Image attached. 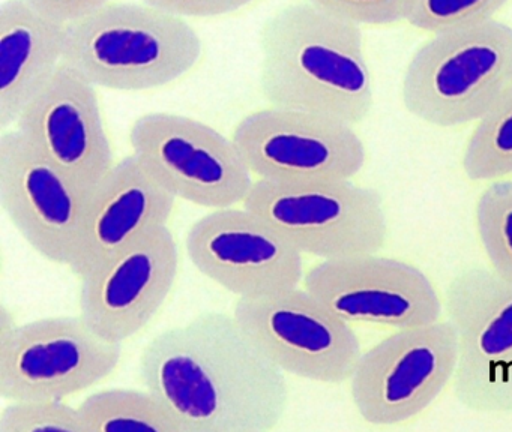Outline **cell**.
Returning <instances> with one entry per match:
<instances>
[{"label": "cell", "mask_w": 512, "mask_h": 432, "mask_svg": "<svg viewBox=\"0 0 512 432\" xmlns=\"http://www.w3.org/2000/svg\"><path fill=\"white\" fill-rule=\"evenodd\" d=\"M139 375L182 432H271L289 405L286 374L233 312L161 330L140 353Z\"/></svg>", "instance_id": "1"}, {"label": "cell", "mask_w": 512, "mask_h": 432, "mask_svg": "<svg viewBox=\"0 0 512 432\" xmlns=\"http://www.w3.org/2000/svg\"><path fill=\"white\" fill-rule=\"evenodd\" d=\"M259 92L266 107L355 128L374 105L364 32L317 0L275 8L259 30Z\"/></svg>", "instance_id": "2"}, {"label": "cell", "mask_w": 512, "mask_h": 432, "mask_svg": "<svg viewBox=\"0 0 512 432\" xmlns=\"http://www.w3.org/2000/svg\"><path fill=\"white\" fill-rule=\"evenodd\" d=\"M188 21L145 2L106 5L67 30L64 63L95 87L119 92L163 89L187 77L203 57Z\"/></svg>", "instance_id": "3"}, {"label": "cell", "mask_w": 512, "mask_h": 432, "mask_svg": "<svg viewBox=\"0 0 512 432\" xmlns=\"http://www.w3.org/2000/svg\"><path fill=\"white\" fill-rule=\"evenodd\" d=\"M512 87V26H481L431 36L410 57L401 101L416 119L437 128L479 122Z\"/></svg>", "instance_id": "4"}, {"label": "cell", "mask_w": 512, "mask_h": 432, "mask_svg": "<svg viewBox=\"0 0 512 432\" xmlns=\"http://www.w3.org/2000/svg\"><path fill=\"white\" fill-rule=\"evenodd\" d=\"M244 207L320 261L379 254L388 240L382 198L353 180H256Z\"/></svg>", "instance_id": "5"}, {"label": "cell", "mask_w": 512, "mask_h": 432, "mask_svg": "<svg viewBox=\"0 0 512 432\" xmlns=\"http://www.w3.org/2000/svg\"><path fill=\"white\" fill-rule=\"evenodd\" d=\"M458 371V344L445 318L391 332L362 351L350 378L359 416L376 426L403 425L424 413Z\"/></svg>", "instance_id": "6"}, {"label": "cell", "mask_w": 512, "mask_h": 432, "mask_svg": "<svg viewBox=\"0 0 512 432\" xmlns=\"http://www.w3.org/2000/svg\"><path fill=\"white\" fill-rule=\"evenodd\" d=\"M128 138L133 155L176 200L211 210L244 206L256 182L232 138L193 117L146 113Z\"/></svg>", "instance_id": "7"}, {"label": "cell", "mask_w": 512, "mask_h": 432, "mask_svg": "<svg viewBox=\"0 0 512 432\" xmlns=\"http://www.w3.org/2000/svg\"><path fill=\"white\" fill-rule=\"evenodd\" d=\"M242 329L284 372L323 384L346 383L362 354L355 327L304 287L236 299Z\"/></svg>", "instance_id": "8"}, {"label": "cell", "mask_w": 512, "mask_h": 432, "mask_svg": "<svg viewBox=\"0 0 512 432\" xmlns=\"http://www.w3.org/2000/svg\"><path fill=\"white\" fill-rule=\"evenodd\" d=\"M121 356V345L80 315L29 321L0 344V396L11 404L64 402L112 375Z\"/></svg>", "instance_id": "9"}, {"label": "cell", "mask_w": 512, "mask_h": 432, "mask_svg": "<svg viewBox=\"0 0 512 432\" xmlns=\"http://www.w3.org/2000/svg\"><path fill=\"white\" fill-rule=\"evenodd\" d=\"M302 287L350 326L412 329L443 318L442 296L418 267L379 254L323 260Z\"/></svg>", "instance_id": "10"}, {"label": "cell", "mask_w": 512, "mask_h": 432, "mask_svg": "<svg viewBox=\"0 0 512 432\" xmlns=\"http://www.w3.org/2000/svg\"><path fill=\"white\" fill-rule=\"evenodd\" d=\"M230 138L254 180H353L367 161L355 128L296 111H253L236 123Z\"/></svg>", "instance_id": "11"}, {"label": "cell", "mask_w": 512, "mask_h": 432, "mask_svg": "<svg viewBox=\"0 0 512 432\" xmlns=\"http://www.w3.org/2000/svg\"><path fill=\"white\" fill-rule=\"evenodd\" d=\"M197 270L229 293L266 296L301 287L304 255L269 222L247 207L211 210L185 236Z\"/></svg>", "instance_id": "12"}, {"label": "cell", "mask_w": 512, "mask_h": 432, "mask_svg": "<svg viewBox=\"0 0 512 432\" xmlns=\"http://www.w3.org/2000/svg\"><path fill=\"white\" fill-rule=\"evenodd\" d=\"M91 191L44 158L17 129L0 134V203L23 239L67 266L85 225Z\"/></svg>", "instance_id": "13"}, {"label": "cell", "mask_w": 512, "mask_h": 432, "mask_svg": "<svg viewBox=\"0 0 512 432\" xmlns=\"http://www.w3.org/2000/svg\"><path fill=\"white\" fill-rule=\"evenodd\" d=\"M178 272V243L164 225L80 279L79 315L101 338L121 345L154 320Z\"/></svg>", "instance_id": "14"}, {"label": "cell", "mask_w": 512, "mask_h": 432, "mask_svg": "<svg viewBox=\"0 0 512 432\" xmlns=\"http://www.w3.org/2000/svg\"><path fill=\"white\" fill-rule=\"evenodd\" d=\"M14 129L88 191L116 164L97 87L67 63L26 107Z\"/></svg>", "instance_id": "15"}, {"label": "cell", "mask_w": 512, "mask_h": 432, "mask_svg": "<svg viewBox=\"0 0 512 432\" xmlns=\"http://www.w3.org/2000/svg\"><path fill=\"white\" fill-rule=\"evenodd\" d=\"M442 302L457 338L452 386L461 399L512 363V284L488 264H467L449 279Z\"/></svg>", "instance_id": "16"}, {"label": "cell", "mask_w": 512, "mask_h": 432, "mask_svg": "<svg viewBox=\"0 0 512 432\" xmlns=\"http://www.w3.org/2000/svg\"><path fill=\"white\" fill-rule=\"evenodd\" d=\"M176 198L131 153L113 165L89 197L85 225L68 269L85 278L104 261L169 225Z\"/></svg>", "instance_id": "17"}, {"label": "cell", "mask_w": 512, "mask_h": 432, "mask_svg": "<svg viewBox=\"0 0 512 432\" xmlns=\"http://www.w3.org/2000/svg\"><path fill=\"white\" fill-rule=\"evenodd\" d=\"M67 30L29 0L0 5V128H14L64 63Z\"/></svg>", "instance_id": "18"}, {"label": "cell", "mask_w": 512, "mask_h": 432, "mask_svg": "<svg viewBox=\"0 0 512 432\" xmlns=\"http://www.w3.org/2000/svg\"><path fill=\"white\" fill-rule=\"evenodd\" d=\"M92 432H182L146 390L104 389L79 404Z\"/></svg>", "instance_id": "19"}, {"label": "cell", "mask_w": 512, "mask_h": 432, "mask_svg": "<svg viewBox=\"0 0 512 432\" xmlns=\"http://www.w3.org/2000/svg\"><path fill=\"white\" fill-rule=\"evenodd\" d=\"M461 165L473 182L512 179V87L475 123Z\"/></svg>", "instance_id": "20"}, {"label": "cell", "mask_w": 512, "mask_h": 432, "mask_svg": "<svg viewBox=\"0 0 512 432\" xmlns=\"http://www.w3.org/2000/svg\"><path fill=\"white\" fill-rule=\"evenodd\" d=\"M475 224L488 266L512 284V179L490 183L482 191Z\"/></svg>", "instance_id": "21"}, {"label": "cell", "mask_w": 512, "mask_h": 432, "mask_svg": "<svg viewBox=\"0 0 512 432\" xmlns=\"http://www.w3.org/2000/svg\"><path fill=\"white\" fill-rule=\"evenodd\" d=\"M505 0H410L406 23L431 36L451 35L496 20Z\"/></svg>", "instance_id": "22"}, {"label": "cell", "mask_w": 512, "mask_h": 432, "mask_svg": "<svg viewBox=\"0 0 512 432\" xmlns=\"http://www.w3.org/2000/svg\"><path fill=\"white\" fill-rule=\"evenodd\" d=\"M0 432H92L79 408L67 402L10 404L0 414Z\"/></svg>", "instance_id": "23"}, {"label": "cell", "mask_w": 512, "mask_h": 432, "mask_svg": "<svg viewBox=\"0 0 512 432\" xmlns=\"http://www.w3.org/2000/svg\"><path fill=\"white\" fill-rule=\"evenodd\" d=\"M329 14L356 29H382L406 23L410 0H317Z\"/></svg>", "instance_id": "24"}, {"label": "cell", "mask_w": 512, "mask_h": 432, "mask_svg": "<svg viewBox=\"0 0 512 432\" xmlns=\"http://www.w3.org/2000/svg\"><path fill=\"white\" fill-rule=\"evenodd\" d=\"M478 413H512V363L460 399Z\"/></svg>", "instance_id": "25"}, {"label": "cell", "mask_w": 512, "mask_h": 432, "mask_svg": "<svg viewBox=\"0 0 512 432\" xmlns=\"http://www.w3.org/2000/svg\"><path fill=\"white\" fill-rule=\"evenodd\" d=\"M151 3L185 21L188 18L229 17L256 5L250 0H151Z\"/></svg>", "instance_id": "26"}, {"label": "cell", "mask_w": 512, "mask_h": 432, "mask_svg": "<svg viewBox=\"0 0 512 432\" xmlns=\"http://www.w3.org/2000/svg\"><path fill=\"white\" fill-rule=\"evenodd\" d=\"M29 3L44 17L70 29L100 11L107 0H29Z\"/></svg>", "instance_id": "27"}, {"label": "cell", "mask_w": 512, "mask_h": 432, "mask_svg": "<svg viewBox=\"0 0 512 432\" xmlns=\"http://www.w3.org/2000/svg\"><path fill=\"white\" fill-rule=\"evenodd\" d=\"M19 321L10 306L2 303L0 305V344L10 339L19 329Z\"/></svg>", "instance_id": "28"}]
</instances>
